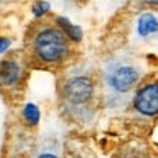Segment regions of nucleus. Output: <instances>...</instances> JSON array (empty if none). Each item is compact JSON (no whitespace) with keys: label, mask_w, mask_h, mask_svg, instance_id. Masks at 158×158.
<instances>
[{"label":"nucleus","mask_w":158,"mask_h":158,"mask_svg":"<svg viewBox=\"0 0 158 158\" xmlns=\"http://www.w3.org/2000/svg\"><path fill=\"white\" fill-rule=\"evenodd\" d=\"M99 85L95 73L89 65L66 68L58 80L60 110L75 124L92 123L97 112Z\"/></svg>","instance_id":"nucleus-1"},{"label":"nucleus","mask_w":158,"mask_h":158,"mask_svg":"<svg viewBox=\"0 0 158 158\" xmlns=\"http://www.w3.org/2000/svg\"><path fill=\"white\" fill-rule=\"evenodd\" d=\"M144 66L129 53L110 55L100 66V89L104 106L110 112H119L133 102L139 89Z\"/></svg>","instance_id":"nucleus-2"},{"label":"nucleus","mask_w":158,"mask_h":158,"mask_svg":"<svg viewBox=\"0 0 158 158\" xmlns=\"http://www.w3.org/2000/svg\"><path fill=\"white\" fill-rule=\"evenodd\" d=\"M22 53L29 66L55 70L72 56V39L56 22L39 19L26 31Z\"/></svg>","instance_id":"nucleus-3"},{"label":"nucleus","mask_w":158,"mask_h":158,"mask_svg":"<svg viewBox=\"0 0 158 158\" xmlns=\"http://www.w3.org/2000/svg\"><path fill=\"white\" fill-rule=\"evenodd\" d=\"M27 66L22 51L7 53L0 58V90L5 97H21L27 80Z\"/></svg>","instance_id":"nucleus-4"},{"label":"nucleus","mask_w":158,"mask_h":158,"mask_svg":"<svg viewBox=\"0 0 158 158\" xmlns=\"http://www.w3.org/2000/svg\"><path fill=\"white\" fill-rule=\"evenodd\" d=\"M133 109L136 116L143 119H153L158 116V80L139 85L133 99Z\"/></svg>","instance_id":"nucleus-5"},{"label":"nucleus","mask_w":158,"mask_h":158,"mask_svg":"<svg viewBox=\"0 0 158 158\" xmlns=\"http://www.w3.org/2000/svg\"><path fill=\"white\" fill-rule=\"evenodd\" d=\"M31 158H63V146L60 138L55 134H46L34 148Z\"/></svg>","instance_id":"nucleus-6"},{"label":"nucleus","mask_w":158,"mask_h":158,"mask_svg":"<svg viewBox=\"0 0 158 158\" xmlns=\"http://www.w3.org/2000/svg\"><path fill=\"white\" fill-rule=\"evenodd\" d=\"M136 36L139 39L158 38V15L153 12H143L136 21Z\"/></svg>","instance_id":"nucleus-7"},{"label":"nucleus","mask_w":158,"mask_h":158,"mask_svg":"<svg viewBox=\"0 0 158 158\" xmlns=\"http://www.w3.org/2000/svg\"><path fill=\"white\" fill-rule=\"evenodd\" d=\"M117 158H148V155L141 150H134V148H129V150H124L123 153Z\"/></svg>","instance_id":"nucleus-8"}]
</instances>
